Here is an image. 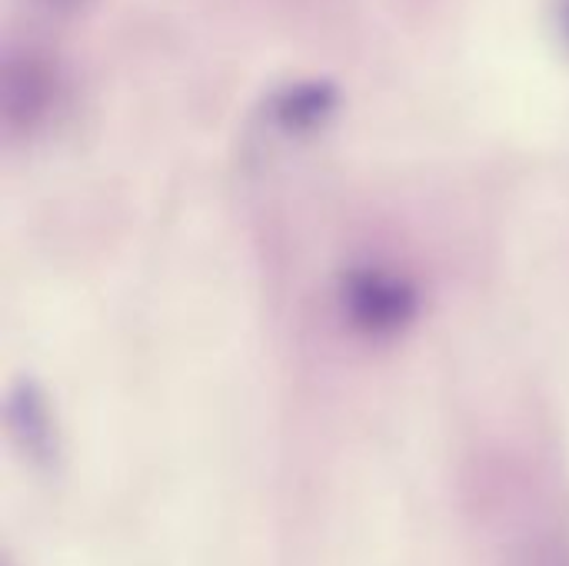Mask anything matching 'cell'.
Returning a JSON list of instances; mask_svg holds the SVG:
<instances>
[{
    "mask_svg": "<svg viewBox=\"0 0 569 566\" xmlns=\"http://www.w3.org/2000/svg\"><path fill=\"white\" fill-rule=\"evenodd\" d=\"M343 314L370 337H390L417 317V290L380 267L353 270L343 284Z\"/></svg>",
    "mask_w": 569,
    "mask_h": 566,
    "instance_id": "obj_1",
    "label": "cell"
},
{
    "mask_svg": "<svg viewBox=\"0 0 569 566\" xmlns=\"http://www.w3.org/2000/svg\"><path fill=\"white\" fill-rule=\"evenodd\" d=\"M10 424L17 430V437L23 440L27 454L37 460H47L53 450V434H50V417L43 400L37 397V390L23 387L10 397Z\"/></svg>",
    "mask_w": 569,
    "mask_h": 566,
    "instance_id": "obj_2",
    "label": "cell"
},
{
    "mask_svg": "<svg viewBox=\"0 0 569 566\" xmlns=\"http://www.w3.org/2000/svg\"><path fill=\"white\" fill-rule=\"evenodd\" d=\"M337 103V93L330 83H300L283 90V97L277 100V117L287 130H307L317 127Z\"/></svg>",
    "mask_w": 569,
    "mask_h": 566,
    "instance_id": "obj_3",
    "label": "cell"
},
{
    "mask_svg": "<svg viewBox=\"0 0 569 566\" xmlns=\"http://www.w3.org/2000/svg\"><path fill=\"white\" fill-rule=\"evenodd\" d=\"M567 33H569V0H567Z\"/></svg>",
    "mask_w": 569,
    "mask_h": 566,
    "instance_id": "obj_4",
    "label": "cell"
}]
</instances>
